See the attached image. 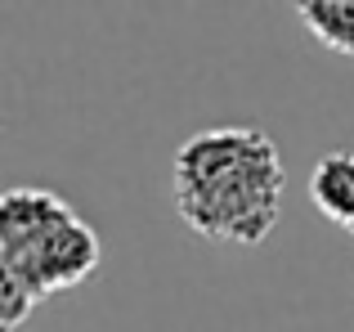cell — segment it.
Listing matches in <instances>:
<instances>
[{"label":"cell","mask_w":354,"mask_h":332,"mask_svg":"<svg viewBox=\"0 0 354 332\" xmlns=\"http://www.w3.org/2000/svg\"><path fill=\"white\" fill-rule=\"evenodd\" d=\"M171 189L193 234L256 247L283 216L287 166L260 126H207L175 149Z\"/></svg>","instance_id":"obj_1"},{"label":"cell","mask_w":354,"mask_h":332,"mask_svg":"<svg viewBox=\"0 0 354 332\" xmlns=\"http://www.w3.org/2000/svg\"><path fill=\"white\" fill-rule=\"evenodd\" d=\"M99 261V234L59 193L14 184L0 198V332H18L41 301L81 288Z\"/></svg>","instance_id":"obj_2"},{"label":"cell","mask_w":354,"mask_h":332,"mask_svg":"<svg viewBox=\"0 0 354 332\" xmlns=\"http://www.w3.org/2000/svg\"><path fill=\"white\" fill-rule=\"evenodd\" d=\"M296 18L323 50L354 59V0H305L296 5Z\"/></svg>","instance_id":"obj_4"},{"label":"cell","mask_w":354,"mask_h":332,"mask_svg":"<svg viewBox=\"0 0 354 332\" xmlns=\"http://www.w3.org/2000/svg\"><path fill=\"white\" fill-rule=\"evenodd\" d=\"M310 202L319 216H328L332 225H341L354 234V153L332 149L314 162L310 171Z\"/></svg>","instance_id":"obj_3"}]
</instances>
